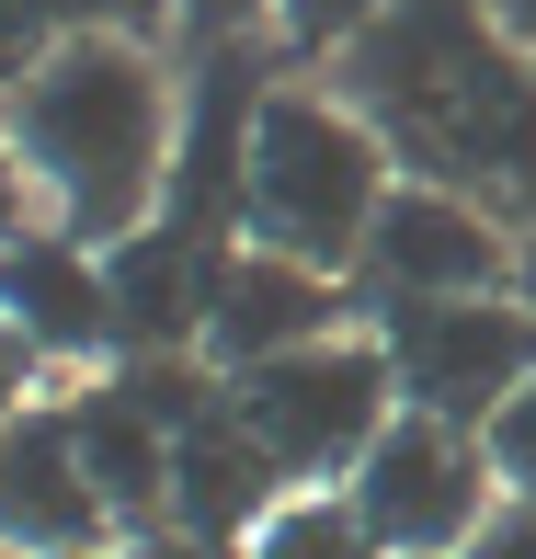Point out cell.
I'll use <instances>...</instances> for the list:
<instances>
[{
    "mask_svg": "<svg viewBox=\"0 0 536 559\" xmlns=\"http://www.w3.org/2000/svg\"><path fill=\"white\" fill-rule=\"evenodd\" d=\"M240 559H389V548L366 537V514H354L343 491H286L263 525H251Z\"/></svg>",
    "mask_w": 536,
    "mask_h": 559,
    "instance_id": "4fadbf2b",
    "label": "cell"
},
{
    "mask_svg": "<svg viewBox=\"0 0 536 559\" xmlns=\"http://www.w3.org/2000/svg\"><path fill=\"white\" fill-rule=\"evenodd\" d=\"M274 502H286V468L251 445V423L228 412V400H217L206 423H183V435H171V525H183V537L251 548V525H263Z\"/></svg>",
    "mask_w": 536,
    "mask_h": 559,
    "instance_id": "8fae6325",
    "label": "cell"
},
{
    "mask_svg": "<svg viewBox=\"0 0 536 559\" xmlns=\"http://www.w3.org/2000/svg\"><path fill=\"white\" fill-rule=\"evenodd\" d=\"M354 309H366L354 274H320V263H297V251L240 240V251H228V274H217V309H206V366H217V377L274 366V354H297V343L354 332Z\"/></svg>",
    "mask_w": 536,
    "mask_h": 559,
    "instance_id": "9c48e42d",
    "label": "cell"
},
{
    "mask_svg": "<svg viewBox=\"0 0 536 559\" xmlns=\"http://www.w3.org/2000/svg\"><path fill=\"white\" fill-rule=\"evenodd\" d=\"M69 559H115V548H69Z\"/></svg>",
    "mask_w": 536,
    "mask_h": 559,
    "instance_id": "cb8c5ba5",
    "label": "cell"
},
{
    "mask_svg": "<svg viewBox=\"0 0 536 559\" xmlns=\"http://www.w3.org/2000/svg\"><path fill=\"white\" fill-rule=\"evenodd\" d=\"M115 559H240V548H217V537H183V525H148V537H126Z\"/></svg>",
    "mask_w": 536,
    "mask_h": 559,
    "instance_id": "7402d4cb",
    "label": "cell"
},
{
    "mask_svg": "<svg viewBox=\"0 0 536 559\" xmlns=\"http://www.w3.org/2000/svg\"><path fill=\"white\" fill-rule=\"evenodd\" d=\"M35 377H46V354L23 343L12 320H0V423H12V412H35Z\"/></svg>",
    "mask_w": 536,
    "mask_h": 559,
    "instance_id": "44dd1931",
    "label": "cell"
},
{
    "mask_svg": "<svg viewBox=\"0 0 536 559\" xmlns=\"http://www.w3.org/2000/svg\"><path fill=\"white\" fill-rule=\"evenodd\" d=\"M12 148H23V183H35V217L115 251L171 194L183 92H171L160 46L138 35H58V58L12 92Z\"/></svg>",
    "mask_w": 536,
    "mask_h": 559,
    "instance_id": "7a4b0ae2",
    "label": "cell"
},
{
    "mask_svg": "<svg viewBox=\"0 0 536 559\" xmlns=\"http://www.w3.org/2000/svg\"><path fill=\"white\" fill-rule=\"evenodd\" d=\"M331 92L389 138L412 183L479 194L491 217L536 228V58L491 23V0H389Z\"/></svg>",
    "mask_w": 536,
    "mask_h": 559,
    "instance_id": "6da1fadb",
    "label": "cell"
},
{
    "mask_svg": "<svg viewBox=\"0 0 536 559\" xmlns=\"http://www.w3.org/2000/svg\"><path fill=\"white\" fill-rule=\"evenodd\" d=\"M171 12H183V35H194V46H240L251 23H263V0H171Z\"/></svg>",
    "mask_w": 536,
    "mask_h": 559,
    "instance_id": "ffe728a7",
    "label": "cell"
},
{
    "mask_svg": "<svg viewBox=\"0 0 536 559\" xmlns=\"http://www.w3.org/2000/svg\"><path fill=\"white\" fill-rule=\"evenodd\" d=\"M400 160L331 81H274L251 115V160H240V228L263 251H297L320 274L366 263V228L389 206Z\"/></svg>",
    "mask_w": 536,
    "mask_h": 559,
    "instance_id": "3957f363",
    "label": "cell"
},
{
    "mask_svg": "<svg viewBox=\"0 0 536 559\" xmlns=\"http://www.w3.org/2000/svg\"><path fill=\"white\" fill-rule=\"evenodd\" d=\"M0 320H12L46 366H115L104 251L69 240V228H23V240H0Z\"/></svg>",
    "mask_w": 536,
    "mask_h": 559,
    "instance_id": "30bf717a",
    "label": "cell"
},
{
    "mask_svg": "<svg viewBox=\"0 0 536 559\" xmlns=\"http://www.w3.org/2000/svg\"><path fill=\"white\" fill-rule=\"evenodd\" d=\"M377 23H389V0H263V35L286 46L297 69H343Z\"/></svg>",
    "mask_w": 536,
    "mask_h": 559,
    "instance_id": "5bb4252c",
    "label": "cell"
},
{
    "mask_svg": "<svg viewBox=\"0 0 536 559\" xmlns=\"http://www.w3.org/2000/svg\"><path fill=\"white\" fill-rule=\"evenodd\" d=\"M343 502L366 514V537L389 548V559H468V537L502 514L491 435L433 423V412H400L389 435L366 445V468L343 479Z\"/></svg>",
    "mask_w": 536,
    "mask_h": 559,
    "instance_id": "8992f818",
    "label": "cell"
},
{
    "mask_svg": "<svg viewBox=\"0 0 536 559\" xmlns=\"http://www.w3.org/2000/svg\"><path fill=\"white\" fill-rule=\"evenodd\" d=\"M228 412L286 468V491H343L366 468V445L400 423V377H389V343L377 332H331V343L274 354V366H240L228 377Z\"/></svg>",
    "mask_w": 536,
    "mask_h": 559,
    "instance_id": "277c9868",
    "label": "cell"
},
{
    "mask_svg": "<svg viewBox=\"0 0 536 559\" xmlns=\"http://www.w3.org/2000/svg\"><path fill=\"white\" fill-rule=\"evenodd\" d=\"M0 548L12 559H69V548H126L104 491L81 468V423L69 400H35V412L0 423Z\"/></svg>",
    "mask_w": 536,
    "mask_h": 559,
    "instance_id": "ba28073f",
    "label": "cell"
},
{
    "mask_svg": "<svg viewBox=\"0 0 536 559\" xmlns=\"http://www.w3.org/2000/svg\"><path fill=\"white\" fill-rule=\"evenodd\" d=\"M514 263H525L514 217H491L479 194H445V183H412V171H400L377 228H366L354 297H366V309H400V297H491V286H514Z\"/></svg>",
    "mask_w": 536,
    "mask_h": 559,
    "instance_id": "52a82bcc",
    "label": "cell"
},
{
    "mask_svg": "<svg viewBox=\"0 0 536 559\" xmlns=\"http://www.w3.org/2000/svg\"><path fill=\"white\" fill-rule=\"evenodd\" d=\"M69 423H81V468L92 491H104L115 537H148V525H171V423L148 412L138 389L104 366L81 400H69Z\"/></svg>",
    "mask_w": 536,
    "mask_h": 559,
    "instance_id": "7c38bea8",
    "label": "cell"
},
{
    "mask_svg": "<svg viewBox=\"0 0 536 559\" xmlns=\"http://www.w3.org/2000/svg\"><path fill=\"white\" fill-rule=\"evenodd\" d=\"M23 228H46V217H35V183H23V148H12V104H0V240H23Z\"/></svg>",
    "mask_w": 536,
    "mask_h": 559,
    "instance_id": "d6986e66",
    "label": "cell"
},
{
    "mask_svg": "<svg viewBox=\"0 0 536 559\" xmlns=\"http://www.w3.org/2000/svg\"><path fill=\"white\" fill-rule=\"evenodd\" d=\"M58 58V23H46V0H0V104H12L35 69Z\"/></svg>",
    "mask_w": 536,
    "mask_h": 559,
    "instance_id": "2e32d148",
    "label": "cell"
},
{
    "mask_svg": "<svg viewBox=\"0 0 536 559\" xmlns=\"http://www.w3.org/2000/svg\"><path fill=\"white\" fill-rule=\"evenodd\" d=\"M491 23H502L514 46H525V58H536V0H491Z\"/></svg>",
    "mask_w": 536,
    "mask_h": 559,
    "instance_id": "603a6c76",
    "label": "cell"
},
{
    "mask_svg": "<svg viewBox=\"0 0 536 559\" xmlns=\"http://www.w3.org/2000/svg\"><path fill=\"white\" fill-rule=\"evenodd\" d=\"M491 468H502V491H536V377L502 400V423H491Z\"/></svg>",
    "mask_w": 536,
    "mask_h": 559,
    "instance_id": "e0dca14e",
    "label": "cell"
},
{
    "mask_svg": "<svg viewBox=\"0 0 536 559\" xmlns=\"http://www.w3.org/2000/svg\"><path fill=\"white\" fill-rule=\"evenodd\" d=\"M468 559H536V491H502V514L468 537Z\"/></svg>",
    "mask_w": 536,
    "mask_h": 559,
    "instance_id": "ac0fdd59",
    "label": "cell"
},
{
    "mask_svg": "<svg viewBox=\"0 0 536 559\" xmlns=\"http://www.w3.org/2000/svg\"><path fill=\"white\" fill-rule=\"evenodd\" d=\"M366 332L389 343L400 412L468 423V435H491L502 400L536 377V297H514V286H491V297H400V309H366Z\"/></svg>",
    "mask_w": 536,
    "mask_h": 559,
    "instance_id": "5b68a950",
    "label": "cell"
},
{
    "mask_svg": "<svg viewBox=\"0 0 536 559\" xmlns=\"http://www.w3.org/2000/svg\"><path fill=\"white\" fill-rule=\"evenodd\" d=\"M0 559H12V548H0Z\"/></svg>",
    "mask_w": 536,
    "mask_h": 559,
    "instance_id": "d4e9b609",
    "label": "cell"
},
{
    "mask_svg": "<svg viewBox=\"0 0 536 559\" xmlns=\"http://www.w3.org/2000/svg\"><path fill=\"white\" fill-rule=\"evenodd\" d=\"M46 23H58V35H138V46H160L171 23V0H46Z\"/></svg>",
    "mask_w": 536,
    "mask_h": 559,
    "instance_id": "9a60e30c",
    "label": "cell"
}]
</instances>
